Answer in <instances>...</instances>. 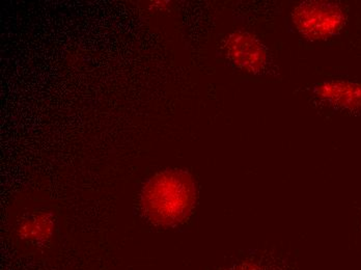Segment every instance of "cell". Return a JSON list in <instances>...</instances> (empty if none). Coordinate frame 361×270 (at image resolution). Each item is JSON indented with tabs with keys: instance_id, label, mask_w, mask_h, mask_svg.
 <instances>
[{
	"instance_id": "4",
	"label": "cell",
	"mask_w": 361,
	"mask_h": 270,
	"mask_svg": "<svg viewBox=\"0 0 361 270\" xmlns=\"http://www.w3.org/2000/svg\"><path fill=\"white\" fill-rule=\"evenodd\" d=\"M226 270H295L288 259L276 254H257Z\"/></svg>"
},
{
	"instance_id": "1",
	"label": "cell",
	"mask_w": 361,
	"mask_h": 270,
	"mask_svg": "<svg viewBox=\"0 0 361 270\" xmlns=\"http://www.w3.org/2000/svg\"><path fill=\"white\" fill-rule=\"evenodd\" d=\"M197 199L195 180L180 170L159 173L142 190L140 205L145 217L155 225L171 227L189 216Z\"/></svg>"
},
{
	"instance_id": "2",
	"label": "cell",
	"mask_w": 361,
	"mask_h": 270,
	"mask_svg": "<svg viewBox=\"0 0 361 270\" xmlns=\"http://www.w3.org/2000/svg\"><path fill=\"white\" fill-rule=\"evenodd\" d=\"M293 24L305 39H321L340 30L343 13L336 4L321 1H305L295 6Z\"/></svg>"
},
{
	"instance_id": "3",
	"label": "cell",
	"mask_w": 361,
	"mask_h": 270,
	"mask_svg": "<svg viewBox=\"0 0 361 270\" xmlns=\"http://www.w3.org/2000/svg\"><path fill=\"white\" fill-rule=\"evenodd\" d=\"M226 54L243 71L257 74L265 70L268 54L265 46L250 32H235L226 42Z\"/></svg>"
}]
</instances>
